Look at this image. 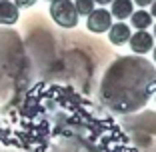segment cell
<instances>
[{
    "label": "cell",
    "instance_id": "obj_1",
    "mask_svg": "<svg viewBox=\"0 0 156 152\" xmlns=\"http://www.w3.org/2000/svg\"><path fill=\"white\" fill-rule=\"evenodd\" d=\"M10 122L16 128L2 134L6 142L36 152H42L56 136L72 138L76 134L90 138L98 150L132 152L126 134L114 118L104 114L72 86L34 84L10 116Z\"/></svg>",
    "mask_w": 156,
    "mask_h": 152
},
{
    "label": "cell",
    "instance_id": "obj_2",
    "mask_svg": "<svg viewBox=\"0 0 156 152\" xmlns=\"http://www.w3.org/2000/svg\"><path fill=\"white\" fill-rule=\"evenodd\" d=\"M156 92V68L142 56H120L108 66L100 82V102L116 114L144 108Z\"/></svg>",
    "mask_w": 156,
    "mask_h": 152
},
{
    "label": "cell",
    "instance_id": "obj_3",
    "mask_svg": "<svg viewBox=\"0 0 156 152\" xmlns=\"http://www.w3.org/2000/svg\"><path fill=\"white\" fill-rule=\"evenodd\" d=\"M50 16L62 28H74L78 24V12L72 0H52Z\"/></svg>",
    "mask_w": 156,
    "mask_h": 152
},
{
    "label": "cell",
    "instance_id": "obj_4",
    "mask_svg": "<svg viewBox=\"0 0 156 152\" xmlns=\"http://www.w3.org/2000/svg\"><path fill=\"white\" fill-rule=\"evenodd\" d=\"M112 26V14L110 10L104 8H94L90 14L86 16V28L94 34H102Z\"/></svg>",
    "mask_w": 156,
    "mask_h": 152
},
{
    "label": "cell",
    "instance_id": "obj_5",
    "mask_svg": "<svg viewBox=\"0 0 156 152\" xmlns=\"http://www.w3.org/2000/svg\"><path fill=\"white\" fill-rule=\"evenodd\" d=\"M128 44H130L134 54H146V52H150L152 46H154V38H152V34L146 32V30H136V34H130Z\"/></svg>",
    "mask_w": 156,
    "mask_h": 152
},
{
    "label": "cell",
    "instance_id": "obj_6",
    "mask_svg": "<svg viewBox=\"0 0 156 152\" xmlns=\"http://www.w3.org/2000/svg\"><path fill=\"white\" fill-rule=\"evenodd\" d=\"M18 6L10 2V0H0V24L4 26H10V24H16L18 22Z\"/></svg>",
    "mask_w": 156,
    "mask_h": 152
},
{
    "label": "cell",
    "instance_id": "obj_7",
    "mask_svg": "<svg viewBox=\"0 0 156 152\" xmlns=\"http://www.w3.org/2000/svg\"><path fill=\"white\" fill-rule=\"evenodd\" d=\"M130 26L124 22H116L112 24L110 28H108V38H110L112 44H116V46H122V44H126L130 38Z\"/></svg>",
    "mask_w": 156,
    "mask_h": 152
},
{
    "label": "cell",
    "instance_id": "obj_8",
    "mask_svg": "<svg viewBox=\"0 0 156 152\" xmlns=\"http://www.w3.org/2000/svg\"><path fill=\"white\" fill-rule=\"evenodd\" d=\"M112 18H118V20H124V18H130V14L134 12V2L132 0H112Z\"/></svg>",
    "mask_w": 156,
    "mask_h": 152
},
{
    "label": "cell",
    "instance_id": "obj_9",
    "mask_svg": "<svg viewBox=\"0 0 156 152\" xmlns=\"http://www.w3.org/2000/svg\"><path fill=\"white\" fill-rule=\"evenodd\" d=\"M130 22H132V26L136 28V30H146L152 24V16L146 10H136V12L130 14Z\"/></svg>",
    "mask_w": 156,
    "mask_h": 152
},
{
    "label": "cell",
    "instance_id": "obj_10",
    "mask_svg": "<svg viewBox=\"0 0 156 152\" xmlns=\"http://www.w3.org/2000/svg\"><path fill=\"white\" fill-rule=\"evenodd\" d=\"M74 6H76L78 16H88L94 10V0H74Z\"/></svg>",
    "mask_w": 156,
    "mask_h": 152
},
{
    "label": "cell",
    "instance_id": "obj_11",
    "mask_svg": "<svg viewBox=\"0 0 156 152\" xmlns=\"http://www.w3.org/2000/svg\"><path fill=\"white\" fill-rule=\"evenodd\" d=\"M14 4L18 8H30V6L36 4V0H14Z\"/></svg>",
    "mask_w": 156,
    "mask_h": 152
},
{
    "label": "cell",
    "instance_id": "obj_12",
    "mask_svg": "<svg viewBox=\"0 0 156 152\" xmlns=\"http://www.w3.org/2000/svg\"><path fill=\"white\" fill-rule=\"evenodd\" d=\"M134 4L136 6H150L152 0H134Z\"/></svg>",
    "mask_w": 156,
    "mask_h": 152
},
{
    "label": "cell",
    "instance_id": "obj_13",
    "mask_svg": "<svg viewBox=\"0 0 156 152\" xmlns=\"http://www.w3.org/2000/svg\"><path fill=\"white\" fill-rule=\"evenodd\" d=\"M110 2H112V0H94V4H102V6H104V4H110Z\"/></svg>",
    "mask_w": 156,
    "mask_h": 152
},
{
    "label": "cell",
    "instance_id": "obj_14",
    "mask_svg": "<svg viewBox=\"0 0 156 152\" xmlns=\"http://www.w3.org/2000/svg\"><path fill=\"white\" fill-rule=\"evenodd\" d=\"M150 16H154V18H156V0H152V12H150Z\"/></svg>",
    "mask_w": 156,
    "mask_h": 152
},
{
    "label": "cell",
    "instance_id": "obj_15",
    "mask_svg": "<svg viewBox=\"0 0 156 152\" xmlns=\"http://www.w3.org/2000/svg\"><path fill=\"white\" fill-rule=\"evenodd\" d=\"M152 50H154V62H156V46H154V48H152Z\"/></svg>",
    "mask_w": 156,
    "mask_h": 152
},
{
    "label": "cell",
    "instance_id": "obj_16",
    "mask_svg": "<svg viewBox=\"0 0 156 152\" xmlns=\"http://www.w3.org/2000/svg\"><path fill=\"white\" fill-rule=\"evenodd\" d=\"M154 38H156V24H154Z\"/></svg>",
    "mask_w": 156,
    "mask_h": 152
},
{
    "label": "cell",
    "instance_id": "obj_17",
    "mask_svg": "<svg viewBox=\"0 0 156 152\" xmlns=\"http://www.w3.org/2000/svg\"><path fill=\"white\" fill-rule=\"evenodd\" d=\"M48 2H52V0H48Z\"/></svg>",
    "mask_w": 156,
    "mask_h": 152
},
{
    "label": "cell",
    "instance_id": "obj_18",
    "mask_svg": "<svg viewBox=\"0 0 156 152\" xmlns=\"http://www.w3.org/2000/svg\"><path fill=\"white\" fill-rule=\"evenodd\" d=\"M154 94H156V92H154Z\"/></svg>",
    "mask_w": 156,
    "mask_h": 152
}]
</instances>
